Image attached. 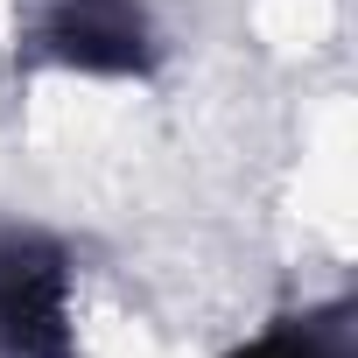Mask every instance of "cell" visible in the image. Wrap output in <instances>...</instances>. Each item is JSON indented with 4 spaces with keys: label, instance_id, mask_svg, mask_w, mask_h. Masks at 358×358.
Masks as SVG:
<instances>
[{
    "label": "cell",
    "instance_id": "3",
    "mask_svg": "<svg viewBox=\"0 0 358 358\" xmlns=\"http://www.w3.org/2000/svg\"><path fill=\"white\" fill-rule=\"evenodd\" d=\"M211 358H358V309L351 295H316V302H281L239 337H225Z\"/></svg>",
    "mask_w": 358,
    "mask_h": 358
},
{
    "label": "cell",
    "instance_id": "1",
    "mask_svg": "<svg viewBox=\"0 0 358 358\" xmlns=\"http://www.w3.org/2000/svg\"><path fill=\"white\" fill-rule=\"evenodd\" d=\"M113 309L85 246L43 218H0V358H106Z\"/></svg>",
    "mask_w": 358,
    "mask_h": 358
},
{
    "label": "cell",
    "instance_id": "2",
    "mask_svg": "<svg viewBox=\"0 0 358 358\" xmlns=\"http://www.w3.org/2000/svg\"><path fill=\"white\" fill-rule=\"evenodd\" d=\"M15 57L64 85H148L169 57L155 0H29Z\"/></svg>",
    "mask_w": 358,
    "mask_h": 358
}]
</instances>
